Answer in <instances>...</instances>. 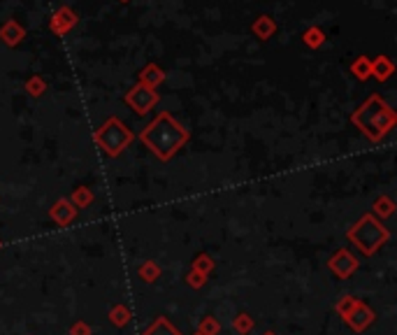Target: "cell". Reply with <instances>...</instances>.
I'll return each mask as SVG.
<instances>
[{"label": "cell", "instance_id": "6da1fadb", "mask_svg": "<svg viewBox=\"0 0 397 335\" xmlns=\"http://www.w3.org/2000/svg\"><path fill=\"white\" fill-rule=\"evenodd\" d=\"M139 140L149 147L161 161H170L188 142V131L175 122L170 112H161L146 128L139 133Z\"/></svg>", "mask_w": 397, "mask_h": 335}, {"label": "cell", "instance_id": "7a4b0ae2", "mask_svg": "<svg viewBox=\"0 0 397 335\" xmlns=\"http://www.w3.org/2000/svg\"><path fill=\"white\" fill-rule=\"evenodd\" d=\"M354 124L372 142H379L395 126V112L390 110L379 96H372L362 107H358V110L354 112Z\"/></svg>", "mask_w": 397, "mask_h": 335}, {"label": "cell", "instance_id": "3957f363", "mask_svg": "<svg viewBox=\"0 0 397 335\" xmlns=\"http://www.w3.org/2000/svg\"><path fill=\"white\" fill-rule=\"evenodd\" d=\"M347 238L356 249H360L362 256H374L390 240V231L374 214H362L347 231Z\"/></svg>", "mask_w": 397, "mask_h": 335}, {"label": "cell", "instance_id": "277c9868", "mask_svg": "<svg viewBox=\"0 0 397 335\" xmlns=\"http://www.w3.org/2000/svg\"><path fill=\"white\" fill-rule=\"evenodd\" d=\"M133 137L135 135L128 131V126L124 122H119L117 117H112V119H107L98 131H95L93 140L107 156H119L121 151L133 142Z\"/></svg>", "mask_w": 397, "mask_h": 335}, {"label": "cell", "instance_id": "5b68a950", "mask_svg": "<svg viewBox=\"0 0 397 335\" xmlns=\"http://www.w3.org/2000/svg\"><path fill=\"white\" fill-rule=\"evenodd\" d=\"M328 268L332 275L339 277V280H349V277L356 275V270L360 268V261H358V256L351 254L349 249L342 247L328 258Z\"/></svg>", "mask_w": 397, "mask_h": 335}, {"label": "cell", "instance_id": "8992f818", "mask_svg": "<svg viewBox=\"0 0 397 335\" xmlns=\"http://www.w3.org/2000/svg\"><path fill=\"white\" fill-rule=\"evenodd\" d=\"M126 103L130 105L135 112H139V115H146V112L158 103V93L149 86L137 84L135 88H130V93L126 96Z\"/></svg>", "mask_w": 397, "mask_h": 335}, {"label": "cell", "instance_id": "52a82bcc", "mask_svg": "<svg viewBox=\"0 0 397 335\" xmlns=\"http://www.w3.org/2000/svg\"><path fill=\"white\" fill-rule=\"evenodd\" d=\"M374 319H376V312L367 305V303L360 300V303L356 305L354 312H351L344 321H347V326H349L354 333H365L369 326L374 324Z\"/></svg>", "mask_w": 397, "mask_h": 335}, {"label": "cell", "instance_id": "ba28073f", "mask_svg": "<svg viewBox=\"0 0 397 335\" xmlns=\"http://www.w3.org/2000/svg\"><path fill=\"white\" fill-rule=\"evenodd\" d=\"M77 217V207L70 203L68 198H61V200H56L54 205H51V210H49V219L54 221L56 226H70L75 221Z\"/></svg>", "mask_w": 397, "mask_h": 335}, {"label": "cell", "instance_id": "9c48e42d", "mask_svg": "<svg viewBox=\"0 0 397 335\" xmlns=\"http://www.w3.org/2000/svg\"><path fill=\"white\" fill-rule=\"evenodd\" d=\"M142 335H184L175 324H170L168 317H156L144 328Z\"/></svg>", "mask_w": 397, "mask_h": 335}, {"label": "cell", "instance_id": "30bf717a", "mask_svg": "<svg viewBox=\"0 0 397 335\" xmlns=\"http://www.w3.org/2000/svg\"><path fill=\"white\" fill-rule=\"evenodd\" d=\"M161 275H163L161 265H158L156 261H151V258H146V261H142V263L137 265V277H139V280H142L144 284L158 282V280H161Z\"/></svg>", "mask_w": 397, "mask_h": 335}, {"label": "cell", "instance_id": "8fae6325", "mask_svg": "<svg viewBox=\"0 0 397 335\" xmlns=\"http://www.w3.org/2000/svg\"><path fill=\"white\" fill-rule=\"evenodd\" d=\"M130 319H133V312H130V307L124 305V303H119V305H114L110 309V324L112 326L126 328L128 324H130Z\"/></svg>", "mask_w": 397, "mask_h": 335}, {"label": "cell", "instance_id": "7c38bea8", "mask_svg": "<svg viewBox=\"0 0 397 335\" xmlns=\"http://www.w3.org/2000/svg\"><path fill=\"white\" fill-rule=\"evenodd\" d=\"M93 191L88 186H77L72 195H70V203H72L77 210H86V207H91L93 205Z\"/></svg>", "mask_w": 397, "mask_h": 335}, {"label": "cell", "instance_id": "4fadbf2b", "mask_svg": "<svg viewBox=\"0 0 397 335\" xmlns=\"http://www.w3.org/2000/svg\"><path fill=\"white\" fill-rule=\"evenodd\" d=\"M374 217L376 219H388L395 214V200L390 198V195H379V198L374 200Z\"/></svg>", "mask_w": 397, "mask_h": 335}, {"label": "cell", "instance_id": "5bb4252c", "mask_svg": "<svg viewBox=\"0 0 397 335\" xmlns=\"http://www.w3.org/2000/svg\"><path fill=\"white\" fill-rule=\"evenodd\" d=\"M358 303H360V298H356V296H351V294H347V296H339L337 303H335V312H337L342 319H347L349 314L356 309Z\"/></svg>", "mask_w": 397, "mask_h": 335}, {"label": "cell", "instance_id": "9a60e30c", "mask_svg": "<svg viewBox=\"0 0 397 335\" xmlns=\"http://www.w3.org/2000/svg\"><path fill=\"white\" fill-rule=\"evenodd\" d=\"M255 328V321L249 312H240L237 317L233 319V331L237 335H249Z\"/></svg>", "mask_w": 397, "mask_h": 335}, {"label": "cell", "instance_id": "2e32d148", "mask_svg": "<svg viewBox=\"0 0 397 335\" xmlns=\"http://www.w3.org/2000/svg\"><path fill=\"white\" fill-rule=\"evenodd\" d=\"M191 268H193V270H197V273H202V275H211V273H214V268H216V261H214V258H211L209 254H204V251H202V254H197L195 258H193V265H191Z\"/></svg>", "mask_w": 397, "mask_h": 335}, {"label": "cell", "instance_id": "e0dca14e", "mask_svg": "<svg viewBox=\"0 0 397 335\" xmlns=\"http://www.w3.org/2000/svg\"><path fill=\"white\" fill-rule=\"evenodd\" d=\"M200 335H219L221 333V321L216 317H211V314H207V317L200 319V324H197V331Z\"/></svg>", "mask_w": 397, "mask_h": 335}, {"label": "cell", "instance_id": "ac0fdd59", "mask_svg": "<svg viewBox=\"0 0 397 335\" xmlns=\"http://www.w3.org/2000/svg\"><path fill=\"white\" fill-rule=\"evenodd\" d=\"M165 77H163V73L158 70L156 66H149L146 70L142 73V84L144 86H149V88H156V84H161Z\"/></svg>", "mask_w": 397, "mask_h": 335}, {"label": "cell", "instance_id": "d6986e66", "mask_svg": "<svg viewBox=\"0 0 397 335\" xmlns=\"http://www.w3.org/2000/svg\"><path fill=\"white\" fill-rule=\"evenodd\" d=\"M390 73H393V66H390L386 59H379V61H376L374 66H372V75H374L376 79H388Z\"/></svg>", "mask_w": 397, "mask_h": 335}, {"label": "cell", "instance_id": "ffe728a7", "mask_svg": "<svg viewBox=\"0 0 397 335\" xmlns=\"http://www.w3.org/2000/svg\"><path fill=\"white\" fill-rule=\"evenodd\" d=\"M186 284L191 289H202L204 284H207V275H202V273H197V270L191 268L188 275H186Z\"/></svg>", "mask_w": 397, "mask_h": 335}, {"label": "cell", "instance_id": "44dd1931", "mask_svg": "<svg viewBox=\"0 0 397 335\" xmlns=\"http://www.w3.org/2000/svg\"><path fill=\"white\" fill-rule=\"evenodd\" d=\"M68 335H93V328L88 326V321H75V324H70L68 328Z\"/></svg>", "mask_w": 397, "mask_h": 335}, {"label": "cell", "instance_id": "7402d4cb", "mask_svg": "<svg viewBox=\"0 0 397 335\" xmlns=\"http://www.w3.org/2000/svg\"><path fill=\"white\" fill-rule=\"evenodd\" d=\"M26 91H28L30 96H35V98L42 96V93H44V82L40 77H33V79L28 82V84H26Z\"/></svg>", "mask_w": 397, "mask_h": 335}, {"label": "cell", "instance_id": "603a6c76", "mask_svg": "<svg viewBox=\"0 0 397 335\" xmlns=\"http://www.w3.org/2000/svg\"><path fill=\"white\" fill-rule=\"evenodd\" d=\"M354 73H356L360 79H365V77H369V75H372V66H369L367 61H358L356 66H354Z\"/></svg>", "mask_w": 397, "mask_h": 335}, {"label": "cell", "instance_id": "cb8c5ba5", "mask_svg": "<svg viewBox=\"0 0 397 335\" xmlns=\"http://www.w3.org/2000/svg\"><path fill=\"white\" fill-rule=\"evenodd\" d=\"M262 335H277V333H274V331H265V333H262Z\"/></svg>", "mask_w": 397, "mask_h": 335}, {"label": "cell", "instance_id": "d4e9b609", "mask_svg": "<svg viewBox=\"0 0 397 335\" xmlns=\"http://www.w3.org/2000/svg\"><path fill=\"white\" fill-rule=\"evenodd\" d=\"M193 335H200V333H193Z\"/></svg>", "mask_w": 397, "mask_h": 335}, {"label": "cell", "instance_id": "484cf974", "mask_svg": "<svg viewBox=\"0 0 397 335\" xmlns=\"http://www.w3.org/2000/svg\"><path fill=\"white\" fill-rule=\"evenodd\" d=\"M0 247H3V242H0Z\"/></svg>", "mask_w": 397, "mask_h": 335}]
</instances>
